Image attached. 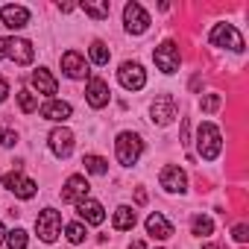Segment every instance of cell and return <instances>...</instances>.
<instances>
[{
    "label": "cell",
    "mask_w": 249,
    "mask_h": 249,
    "mask_svg": "<svg viewBox=\"0 0 249 249\" xmlns=\"http://www.w3.org/2000/svg\"><path fill=\"white\" fill-rule=\"evenodd\" d=\"M159 182H161V188H164L167 194H185V191H188V176H185V170L176 167V164H167V167L161 170Z\"/></svg>",
    "instance_id": "cell-11"
},
{
    "label": "cell",
    "mask_w": 249,
    "mask_h": 249,
    "mask_svg": "<svg viewBox=\"0 0 249 249\" xmlns=\"http://www.w3.org/2000/svg\"><path fill=\"white\" fill-rule=\"evenodd\" d=\"M47 144H50V150H53L56 159H68V156L73 153V132H71L68 126H56V129L50 132Z\"/></svg>",
    "instance_id": "cell-10"
},
{
    "label": "cell",
    "mask_w": 249,
    "mask_h": 249,
    "mask_svg": "<svg viewBox=\"0 0 249 249\" xmlns=\"http://www.w3.org/2000/svg\"><path fill=\"white\" fill-rule=\"evenodd\" d=\"M135 202H138V205H144V202H147V191H144V188H138V191H135Z\"/></svg>",
    "instance_id": "cell-33"
},
{
    "label": "cell",
    "mask_w": 249,
    "mask_h": 249,
    "mask_svg": "<svg viewBox=\"0 0 249 249\" xmlns=\"http://www.w3.org/2000/svg\"><path fill=\"white\" fill-rule=\"evenodd\" d=\"M36 231L44 243H56L59 231H62V214L56 208H44L38 217H36Z\"/></svg>",
    "instance_id": "cell-4"
},
{
    "label": "cell",
    "mask_w": 249,
    "mask_h": 249,
    "mask_svg": "<svg viewBox=\"0 0 249 249\" xmlns=\"http://www.w3.org/2000/svg\"><path fill=\"white\" fill-rule=\"evenodd\" d=\"M123 24H126V30L132 36H141L150 27V15L144 12L141 3H126V6H123Z\"/></svg>",
    "instance_id": "cell-9"
},
{
    "label": "cell",
    "mask_w": 249,
    "mask_h": 249,
    "mask_svg": "<svg viewBox=\"0 0 249 249\" xmlns=\"http://www.w3.org/2000/svg\"><path fill=\"white\" fill-rule=\"evenodd\" d=\"M114 229L117 231H129V229H135V223H138V217H135V211L129 208V205H120L117 211H114Z\"/></svg>",
    "instance_id": "cell-21"
},
{
    "label": "cell",
    "mask_w": 249,
    "mask_h": 249,
    "mask_svg": "<svg viewBox=\"0 0 249 249\" xmlns=\"http://www.w3.org/2000/svg\"><path fill=\"white\" fill-rule=\"evenodd\" d=\"M6 94H9V82H6L3 76H0V103L6 100Z\"/></svg>",
    "instance_id": "cell-32"
},
{
    "label": "cell",
    "mask_w": 249,
    "mask_h": 249,
    "mask_svg": "<svg viewBox=\"0 0 249 249\" xmlns=\"http://www.w3.org/2000/svg\"><path fill=\"white\" fill-rule=\"evenodd\" d=\"M147 231H150V237H156V240H167V237H173V226H170L167 217L159 214V211L147 217Z\"/></svg>",
    "instance_id": "cell-20"
},
{
    "label": "cell",
    "mask_w": 249,
    "mask_h": 249,
    "mask_svg": "<svg viewBox=\"0 0 249 249\" xmlns=\"http://www.w3.org/2000/svg\"><path fill=\"white\" fill-rule=\"evenodd\" d=\"M6 240V229H3V223H0V243Z\"/></svg>",
    "instance_id": "cell-34"
},
{
    "label": "cell",
    "mask_w": 249,
    "mask_h": 249,
    "mask_svg": "<svg viewBox=\"0 0 249 249\" xmlns=\"http://www.w3.org/2000/svg\"><path fill=\"white\" fill-rule=\"evenodd\" d=\"M0 59H12L15 65H30L36 59V47L27 38H0Z\"/></svg>",
    "instance_id": "cell-3"
},
{
    "label": "cell",
    "mask_w": 249,
    "mask_h": 249,
    "mask_svg": "<svg viewBox=\"0 0 249 249\" xmlns=\"http://www.w3.org/2000/svg\"><path fill=\"white\" fill-rule=\"evenodd\" d=\"M150 114H153V123H159V126H167V123H173V117H176V100H173L170 94L156 97Z\"/></svg>",
    "instance_id": "cell-12"
},
{
    "label": "cell",
    "mask_w": 249,
    "mask_h": 249,
    "mask_svg": "<svg viewBox=\"0 0 249 249\" xmlns=\"http://www.w3.org/2000/svg\"><path fill=\"white\" fill-rule=\"evenodd\" d=\"M141 153H144L141 135H135V132H120V135H117V141H114V156H117V161H120L123 167L138 164Z\"/></svg>",
    "instance_id": "cell-1"
},
{
    "label": "cell",
    "mask_w": 249,
    "mask_h": 249,
    "mask_svg": "<svg viewBox=\"0 0 249 249\" xmlns=\"http://www.w3.org/2000/svg\"><path fill=\"white\" fill-rule=\"evenodd\" d=\"M88 191L91 185L85 182V176H71L62 188V202H79V199H88Z\"/></svg>",
    "instance_id": "cell-16"
},
{
    "label": "cell",
    "mask_w": 249,
    "mask_h": 249,
    "mask_svg": "<svg viewBox=\"0 0 249 249\" xmlns=\"http://www.w3.org/2000/svg\"><path fill=\"white\" fill-rule=\"evenodd\" d=\"M30 82H33V88H36L38 94H47V97H53V94L59 91V82H56V76H53L47 68H38V71H33Z\"/></svg>",
    "instance_id": "cell-18"
},
{
    "label": "cell",
    "mask_w": 249,
    "mask_h": 249,
    "mask_svg": "<svg viewBox=\"0 0 249 249\" xmlns=\"http://www.w3.org/2000/svg\"><path fill=\"white\" fill-rule=\"evenodd\" d=\"M202 249H226V246H217V243H205Z\"/></svg>",
    "instance_id": "cell-35"
},
{
    "label": "cell",
    "mask_w": 249,
    "mask_h": 249,
    "mask_svg": "<svg viewBox=\"0 0 249 249\" xmlns=\"http://www.w3.org/2000/svg\"><path fill=\"white\" fill-rule=\"evenodd\" d=\"M71 114H73L71 103H62V100H47L41 106V117L53 120V123H65V120H71Z\"/></svg>",
    "instance_id": "cell-17"
},
{
    "label": "cell",
    "mask_w": 249,
    "mask_h": 249,
    "mask_svg": "<svg viewBox=\"0 0 249 249\" xmlns=\"http://www.w3.org/2000/svg\"><path fill=\"white\" fill-rule=\"evenodd\" d=\"M208 41H211L214 47H229V50H234V53H243V36H240L231 24H214Z\"/></svg>",
    "instance_id": "cell-5"
},
{
    "label": "cell",
    "mask_w": 249,
    "mask_h": 249,
    "mask_svg": "<svg viewBox=\"0 0 249 249\" xmlns=\"http://www.w3.org/2000/svg\"><path fill=\"white\" fill-rule=\"evenodd\" d=\"M132 249H144V240H135V243H132Z\"/></svg>",
    "instance_id": "cell-36"
},
{
    "label": "cell",
    "mask_w": 249,
    "mask_h": 249,
    "mask_svg": "<svg viewBox=\"0 0 249 249\" xmlns=\"http://www.w3.org/2000/svg\"><path fill=\"white\" fill-rule=\"evenodd\" d=\"M18 144V132L12 129H0V147H15Z\"/></svg>",
    "instance_id": "cell-29"
},
{
    "label": "cell",
    "mask_w": 249,
    "mask_h": 249,
    "mask_svg": "<svg viewBox=\"0 0 249 249\" xmlns=\"http://www.w3.org/2000/svg\"><path fill=\"white\" fill-rule=\"evenodd\" d=\"M76 211H79V217H82L85 223H91V226H100V223L106 220V211H103V205H100L97 199H79V202H76Z\"/></svg>",
    "instance_id": "cell-19"
},
{
    "label": "cell",
    "mask_w": 249,
    "mask_h": 249,
    "mask_svg": "<svg viewBox=\"0 0 249 249\" xmlns=\"http://www.w3.org/2000/svg\"><path fill=\"white\" fill-rule=\"evenodd\" d=\"M6 243H9V249H27V231L24 229L6 231Z\"/></svg>",
    "instance_id": "cell-27"
},
{
    "label": "cell",
    "mask_w": 249,
    "mask_h": 249,
    "mask_svg": "<svg viewBox=\"0 0 249 249\" xmlns=\"http://www.w3.org/2000/svg\"><path fill=\"white\" fill-rule=\"evenodd\" d=\"M108 3H106V0H103V3H82V12L85 15H91L94 21H103V18H108Z\"/></svg>",
    "instance_id": "cell-25"
},
{
    "label": "cell",
    "mask_w": 249,
    "mask_h": 249,
    "mask_svg": "<svg viewBox=\"0 0 249 249\" xmlns=\"http://www.w3.org/2000/svg\"><path fill=\"white\" fill-rule=\"evenodd\" d=\"M82 164H85V170L94 173V176H106V173H108V161L100 159V156H85Z\"/></svg>",
    "instance_id": "cell-22"
},
{
    "label": "cell",
    "mask_w": 249,
    "mask_h": 249,
    "mask_svg": "<svg viewBox=\"0 0 249 249\" xmlns=\"http://www.w3.org/2000/svg\"><path fill=\"white\" fill-rule=\"evenodd\" d=\"M191 231H194L196 237H208V234L214 231V223H211V217H202V214H196V217L191 220Z\"/></svg>",
    "instance_id": "cell-23"
},
{
    "label": "cell",
    "mask_w": 249,
    "mask_h": 249,
    "mask_svg": "<svg viewBox=\"0 0 249 249\" xmlns=\"http://www.w3.org/2000/svg\"><path fill=\"white\" fill-rule=\"evenodd\" d=\"M108 59H111L108 47H106L103 41H91V62H94V65H108Z\"/></svg>",
    "instance_id": "cell-26"
},
{
    "label": "cell",
    "mask_w": 249,
    "mask_h": 249,
    "mask_svg": "<svg viewBox=\"0 0 249 249\" xmlns=\"http://www.w3.org/2000/svg\"><path fill=\"white\" fill-rule=\"evenodd\" d=\"M0 18H3V24L9 30H24L30 24V9L27 6H15V3H6L3 9H0Z\"/></svg>",
    "instance_id": "cell-15"
},
{
    "label": "cell",
    "mask_w": 249,
    "mask_h": 249,
    "mask_svg": "<svg viewBox=\"0 0 249 249\" xmlns=\"http://www.w3.org/2000/svg\"><path fill=\"white\" fill-rule=\"evenodd\" d=\"M231 234H234V240H237V243H246V240H249V226H246V223H237Z\"/></svg>",
    "instance_id": "cell-31"
},
{
    "label": "cell",
    "mask_w": 249,
    "mask_h": 249,
    "mask_svg": "<svg viewBox=\"0 0 249 249\" xmlns=\"http://www.w3.org/2000/svg\"><path fill=\"white\" fill-rule=\"evenodd\" d=\"M117 79H120V85L126 91H141L147 85V71L138 62H123L120 71H117Z\"/></svg>",
    "instance_id": "cell-7"
},
{
    "label": "cell",
    "mask_w": 249,
    "mask_h": 249,
    "mask_svg": "<svg viewBox=\"0 0 249 249\" xmlns=\"http://www.w3.org/2000/svg\"><path fill=\"white\" fill-rule=\"evenodd\" d=\"M196 150L202 156V161H214L223 150V138H220V129L214 123H199L196 129Z\"/></svg>",
    "instance_id": "cell-2"
},
{
    "label": "cell",
    "mask_w": 249,
    "mask_h": 249,
    "mask_svg": "<svg viewBox=\"0 0 249 249\" xmlns=\"http://www.w3.org/2000/svg\"><path fill=\"white\" fill-rule=\"evenodd\" d=\"M62 71L71 76V79H85L91 71H88V62H85V56L82 53H76V50H68L65 56H62Z\"/></svg>",
    "instance_id": "cell-14"
},
{
    "label": "cell",
    "mask_w": 249,
    "mask_h": 249,
    "mask_svg": "<svg viewBox=\"0 0 249 249\" xmlns=\"http://www.w3.org/2000/svg\"><path fill=\"white\" fill-rule=\"evenodd\" d=\"M65 231H68V240H71V243H82V240H85V234H88L82 223H71Z\"/></svg>",
    "instance_id": "cell-28"
},
{
    "label": "cell",
    "mask_w": 249,
    "mask_h": 249,
    "mask_svg": "<svg viewBox=\"0 0 249 249\" xmlns=\"http://www.w3.org/2000/svg\"><path fill=\"white\" fill-rule=\"evenodd\" d=\"M153 59H156V68H159L161 73H176V71H179V62H182L179 47H176L173 41H161V44L156 47Z\"/></svg>",
    "instance_id": "cell-6"
},
{
    "label": "cell",
    "mask_w": 249,
    "mask_h": 249,
    "mask_svg": "<svg viewBox=\"0 0 249 249\" xmlns=\"http://www.w3.org/2000/svg\"><path fill=\"white\" fill-rule=\"evenodd\" d=\"M18 106H21V111H24V114H33V111L38 108V97H36L33 91H27V88H24V91H18Z\"/></svg>",
    "instance_id": "cell-24"
},
{
    "label": "cell",
    "mask_w": 249,
    "mask_h": 249,
    "mask_svg": "<svg viewBox=\"0 0 249 249\" xmlns=\"http://www.w3.org/2000/svg\"><path fill=\"white\" fill-rule=\"evenodd\" d=\"M199 106H202V111H208V114H211V111H217V108H220V97H217V94H208Z\"/></svg>",
    "instance_id": "cell-30"
},
{
    "label": "cell",
    "mask_w": 249,
    "mask_h": 249,
    "mask_svg": "<svg viewBox=\"0 0 249 249\" xmlns=\"http://www.w3.org/2000/svg\"><path fill=\"white\" fill-rule=\"evenodd\" d=\"M85 100H88L91 108H103V106H108L111 91H108V85H106L100 76H91L88 85H85Z\"/></svg>",
    "instance_id": "cell-13"
},
{
    "label": "cell",
    "mask_w": 249,
    "mask_h": 249,
    "mask_svg": "<svg viewBox=\"0 0 249 249\" xmlns=\"http://www.w3.org/2000/svg\"><path fill=\"white\" fill-rule=\"evenodd\" d=\"M3 188H6V191H12L18 199H33V196L38 194V185H36L33 179L21 176L18 170H12V173H6V176H3Z\"/></svg>",
    "instance_id": "cell-8"
}]
</instances>
